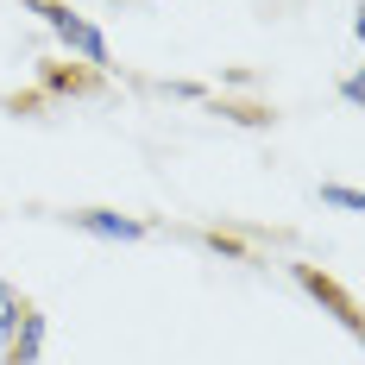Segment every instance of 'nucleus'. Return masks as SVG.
<instances>
[{"label":"nucleus","mask_w":365,"mask_h":365,"mask_svg":"<svg viewBox=\"0 0 365 365\" xmlns=\"http://www.w3.org/2000/svg\"><path fill=\"white\" fill-rule=\"evenodd\" d=\"M32 6L44 13V26H51V32L63 38V44H70V51L82 57V63H108V38L95 32L88 19H76L70 6H57V0H32Z\"/></svg>","instance_id":"f257e3e1"},{"label":"nucleus","mask_w":365,"mask_h":365,"mask_svg":"<svg viewBox=\"0 0 365 365\" xmlns=\"http://www.w3.org/2000/svg\"><path fill=\"white\" fill-rule=\"evenodd\" d=\"M38 353H44V315H38L32 302H26L19 328L6 334V365H38Z\"/></svg>","instance_id":"f03ea898"},{"label":"nucleus","mask_w":365,"mask_h":365,"mask_svg":"<svg viewBox=\"0 0 365 365\" xmlns=\"http://www.w3.org/2000/svg\"><path fill=\"white\" fill-rule=\"evenodd\" d=\"M82 233H95V240H139L145 233V220H126V215H108V208H82V215H70Z\"/></svg>","instance_id":"7ed1b4c3"},{"label":"nucleus","mask_w":365,"mask_h":365,"mask_svg":"<svg viewBox=\"0 0 365 365\" xmlns=\"http://www.w3.org/2000/svg\"><path fill=\"white\" fill-rule=\"evenodd\" d=\"M296 277H302V290H315V296H322V302H328V309H334V315H340V322H346V328H359V309H353V296H340V290H334V284H328V277H315L309 264H302Z\"/></svg>","instance_id":"20e7f679"},{"label":"nucleus","mask_w":365,"mask_h":365,"mask_svg":"<svg viewBox=\"0 0 365 365\" xmlns=\"http://www.w3.org/2000/svg\"><path fill=\"white\" fill-rule=\"evenodd\" d=\"M19 315H26V296L13 290V284H0V340L19 328Z\"/></svg>","instance_id":"39448f33"},{"label":"nucleus","mask_w":365,"mask_h":365,"mask_svg":"<svg viewBox=\"0 0 365 365\" xmlns=\"http://www.w3.org/2000/svg\"><path fill=\"white\" fill-rule=\"evenodd\" d=\"M322 202H328V208H340V215H359V208H365L359 189H340V182H328V189H322Z\"/></svg>","instance_id":"423d86ee"}]
</instances>
